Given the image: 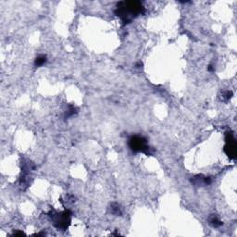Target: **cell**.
<instances>
[{
  "instance_id": "obj_10",
  "label": "cell",
  "mask_w": 237,
  "mask_h": 237,
  "mask_svg": "<svg viewBox=\"0 0 237 237\" xmlns=\"http://www.w3.org/2000/svg\"><path fill=\"white\" fill-rule=\"evenodd\" d=\"M75 113V107L73 106H69V110L66 114V116L67 117H69V116H72V115H73Z\"/></svg>"
},
{
  "instance_id": "obj_5",
  "label": "cell",
  "mask_w": 237,
  "mask_h": 237,
  "mask_svg": "<svg viewBox=\"0 0 237 237\" xmlns=\"http://www.w3.org/2000/svg\"><path fill=\"white\" fill-rule=\"evenodd\" d=\"M192 183L197 186H203V185H208L211 183V179L209 177H204L202 175H197L192 178Z\"/></svg>"
},
{
  "instance_id": "obj_4",
  "label": "cell",
  "mask_w": 237,
  "mask_h": 237,
  "mask_svg": "<svg viewBox=\"0 0 237 237\" xmlns=\"http://www.w3.org/2000/svg\"><path fill=\"white\" fill-rule=\"evenodd\" d=\"M226 145L224 146V151L230 158H235L236 157V142L232 132H226Z\"/></svg>"
},
{
  "instance_id": "obj_1",
  "label": "cell",
  "mask_w": 237,
  "mask_h": 237,
  "mask_svg": "<svg viewBox=\"0 0 237 237\" xmlns=\"http://www.w3.org/2000/svg\"><path fill=\"white\" fill-rule=\"evenodd\" d=\"M145 12V8L138 1H123L117 5L115 14L121 19L124 23H129L133 18Z\"/></svg>"
},
{
  "instance_id": "obj_9",
  "label": "cell",
  "mask_w": 237,
  "mask_h": 237,
  "mask_svg": "<svg viewBox=\"0 0 237 237\" xmlns=\"http://www.w3.org/2000/svg\"><path fill=\"white\" fill-rule=\"evenodd\" d=\"M232 97H233V93L231 92V91H226V92H224V93L222 94V99H223L224 101H228V100H230L231 98H232Z\"/></svg>"
},
{
  "instance_id": "obj_7",
  "label": "cell",
  "mask_w": 237,
  "mask_h": 237,
  "mask_svg": "<svg viewBox=\"0 0 237 237\" xmlns=\"http://www.w3.org/2000/svg\"><path fill=\"white\" fill-rule=\"evenodd\" d=\"M209 223L213 227H220L221 225H222V222L218 219L216 216H212L209 218Z\"/></svg>"
},
{
  "instance_id": "obj_3",
  "label": "cell",
  "mask_w": 237,
  "mask_h": 237,
  "mask_svg": "<svg viewBox=\"0 0 237 237\" xmlns=\"http://www.w3.org/2000/svg\"><path fill=\"white\" fill-rule=\"evenodd\" d=\"M70 213L69 210H65L63 212L60 213H56L53 215H50L51 218H52V221L54 225L59 230H66L68 228V226L69 225L70 222Z\"/></svg>"
},
{
  "instance_id": "obj_2",
  "label": "cell",
  "mask_w": 237,
  "mask_h": 237,
  "mask_svg": "<svg viewBox=\"0 0 237 237\" xmlns=\"http://www.w3.org/2000/svg\"><path fill=\"white\" fill-rule=\"evenodd\" d=\"M129 146L133 152H142L151 155L150 148L147 145V141L143 136L133 135L129 139Z\"/></svg>"
},
{
  "instance_id": "obj_8",
  "label": "cell",
  "mask_w": 237,
  "mask_h": 237,
  "mask_svg": "<svg viewBox=\"0 0 237 237\" xmlns=\"http://www.w3.org/2000/svg\"><path fill=\"white\" fill-rule=\"evenodd\" d=\"M111 212L115 215H120L121 212H120V206L118 204L114 203L111 205Z\"/></svg>"
},
{
  "instance_id": "obj_11",
  "label": "cell",
  "mask_w": 237,
  "mask_h": 237,
  "mask_svg": "<svg viewBox=\"0 0 237 237\" xmlns=\"http://www.w3.org/2000/svg\"><path fill=\"white\" fill-rule=\"evenodd\" d=\"M23 233H14V235H23Z\"/></svg>"
},
{
  "instance_id": "obj_6",
  "label": "cell",
  "mask_w": 237,
  "mask_h": 237,
  "mask_svg": "<svg viewBox=\"0 0 237 237\" xmlns=\"http://www.w3.org/2000/svg\"><path fill=\"white\" fill-rule=\"evenodd\" d=\"M47 62V57L44 56V55H41L39 57H37L35 60H34V65L36 67H41L43 66L44 63Z\"/></svg>"
}]
</instances>
